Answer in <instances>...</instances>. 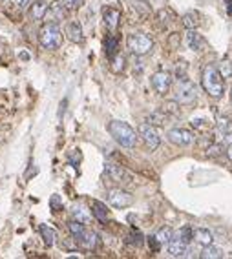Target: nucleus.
Segmentation results:
<instances>
[{
    "label": "nucleus",
    "instance_id": "43",
    "mask_svg": "<svg viewBox=\"0 0 232 259\" xmlns=\"http://www.w3.org/2000/svg\"><path fill=\"white\" fill-rule=\"evenodd\" d=\"M0 2H4V0H0Z\"/></svg>",
    "mask_w": 232,
    "mask_h": 259
},
{
    "label": "nucleus",
    "instance_id": "34",
    "mask_svg": "<svg viewBox=\"0 0 232 259\" xmlns=\"http://www.w3.org/2000/svg\"><path fill=\"white\" fill-rule=\"evenodd\" d=\"M112 60H114V66H112V72H114V73L123 72V68H124V57H116V58H112Z\"/></svg>",
    "mask_w": 232,
    "mask_h": 259
},
{
    "label": "nucleus",
    "instance_id": "32",
    "mask_svg": "<svg viewBox=\"0 0 232 259\" xmlns=\"http://www.w3.org/2000/svg\"><path fill=\"white\" fill-rule=\"evenodd\" d=\"M71 214H73V217H75L77 221H83V223H88V221H90V215L86 214V212H84L81 207L73 208V210H71Z\"/></svg>",
    "mask_w": 232,
    "mask_h": 259
},
{
    "label": "nucleus",
    "instance_id": "22",
    "mask_svg": "<svg viewBox=\"0 0 232 259\" xmlns=\"http://www.w3.org/2000/svg\"><path fill=\"white\" fill-rule=\"evenodd\" d=\"M172 237H174V230L170 227H163L161 230H157V233H155V239L159 241L161 245H168Z\"/></svg>",
    "mask_w": 232,
    "mask_h": 259
},
{
    "label": "nucleus",
    "instance_id": "31",
    "mask_svg": "<svg viewBox=\"0 0 232 259\" xmlns=\"http://www.w3.org/2000/svg\"><path fill=\"white\" fill-rule=\"evenodd\" d=\"M50 208H52L53 212H60V210H64L62 199H60L58 195H52V197H50Z\"/></svg>",
    "mask_w": 232,
    "mask_h": 259
},
{
    "label": "nucleus",
    "instance_id": "7",
    "mask_svg": "<svg viewBox=\"0 0 232 259\" xmlns=\"http://www.w3.org/2000/svg\"><path fill=\"white\" fill-rule=\"evenodd\" d=\"M108 203L114 208H128L134 205V195L126 192V190H121V188H116V190H108Z\"/></svg>",
    "mask_w": 232,
    "mask_h": 259
},
{
    "label": "nucleus",
    "instance_id": "25",
    "mask_svg": "<svg viewBox=\"0 0 232 259\" xmlns=\"http://www.w3.org/2000/svg\"><path fill=\"white\" fill-rule=\"evenodd\" d=\"M177 237H179L181 241H183V243H192L194 241V228L192 227H183L179 230V232H177Z\"/></svg>",
    "mask_w": 232,
    "mask_h": 259
},
{
    "label": "nucleus",
    "instance_id": "28",
    "mask_svg": "<svg viewBox=\"0 0 232 259\" xmlns=\"http://www.w3.org/2000/svg\"><path fill=\"white\" fill-rule=\"evenodd\" d=\"M163 111H165V113L177 115V113H179V103H177V101H168V103L163 104Z\"/></svg>",
    "mask_w": 232,
    "mask_h": 259
},
{
    "label": "nucleus",
    "instance_id": "16",
    "mask_svg": "<svg viewBox=\"0 0 232 259\" xmlns=\"http://www.w3.org/2000/svg\"><path fill=\"white\" fill-rule=\"evenodd\" d=\"M194 241L201 246H208L214 243V235L210 230H206V228H196L194 230Z\"/></svg>",
    "mask_w": 232,
    "mask_h": 259
},
{
    "label": "nucleus",
    "instance_id": "4",
    "mask_svg": "<svg viewBox=\"0 0 232 259\" xmlns=\"http://www.w3.org/2000/svg\"><path fill=\"white\" fill-rule=\"evenodd\" d=\"M62 29L58 27V24L53 22H46L44 26L40 27L39 31V42L44 50H58L62 46Z\"/></svg>",
    "mask_w": 232,
    "mask_h": 259
},
{
    "label": "nucleus",
    "instance_id": "39",
    "mask_svg": "<svg viewBox=\"0 0 232 259\" xmlns=\"http://www.w3.org/2000/svg\"><path fill=\"white\" fill-rule=\"evenodd\" d=\"M227 11L229 15H232V0H227Z\"/></svg>",
    "mask_w": 232,
    "mask_h": 259
},
{
    "label": "nucleus",
    "instance_id": "38",
    "mask_svg": "<svg viewBox=\"0 0 232 259\" xmlns=\"http://www.w3.org/2000/svg\"><path fill=\"white\" fill-rule=\"evenodd\" d=\"M148 245L154 252H157V250H159V246H161V243L155 239V235H152V237H148Z\"/></svg>",
    "mask_w": 232,
    "mask_h": 259
},
{
    "label": "nucleus",
    "instance_id": "8",
    "mask_svg": "<svg viewBox=\"0 0 232 259\" xmlns=\"http://www.w3.org/2000/svg\"><path fill=\"white\" fill-rule=\"evenodd\" d=\"M139 137L145 141V144H146V148H148L150 152L157 150L159 148V144H161V137H159V133H157L154 126L148 123H143L141 126H139Z\"/></svg>",
    "mask_w": 232,
    "mask_h": 259
},
{
    "label": "nucleus",
    "instance_id": "27",
    "mask_svg": "<svg viewBox=\"0 0 232 259\" xmlns=\"http://www.w3.org/2000/svg\"><path fill=\"white\" fill-rule=\"evenodd\" d=\"M117 44H119V42H117L116 37H108V39H106V44H104V48H106V55H108L110 58L116 57Z\"/></svg>",
    "mask_w": 232,
    "mask_h": 259
},
{
    "label": "nucleus",
    "instance_id": "40",
    "mask_svg": "<svg viewBox=\"0 0 232 259\" xmlns=\"http://www.w3.org/2000/svg\"><path fill=\"white\" fill-rule=\"evenodd\" d=\"M227 155H229V159L232 161V144H229V148H227Z\"/></svg>",
    "mask_w": 232,
    "mask_h": 259
},
{
    "label": "nucleus",
    "instance_id": "13",
    "mask_svg": "<svg viewBox=\"0 0 232 259\" xmlns=\"http://www.w3.org/2000/svg\"><path fill=\"white\" fill-rule=\"evenodd\" d=\"M64 35L71 42H75V44H81L84 40V33H83V26H81V22L79 20H71L66 24V29H64Z\"/></svg>",
    "mask_w": 232,
    "mask_h": 259
},
{
    "label": "nucleus",
    "instance_id": "12",
    "mask_svg": "<svg viewBox=\"0 0 232 259\" xmlns=\"http://www.w3.org/2000/svg\"><path fill=\"white\" fill-rule=\"evenodd\" d=\"M106 174L112 181L116 182H132V175L119 164H114V162H106Z\"/></svg>",
    "mask_w": 232,
    "mask_h": 259
},
{
    "label": "nucleus",
    "instance_id": "9",
    "mask_svg": "<svg viewBox=\"0 0 232 259\" xmlns=\"http://www.w3.org/2000/svg\"><path fill=\"white\" fill-rule=\"evenodd\" d=\"M168 141L175 146H190L194 143V133L187 128H172L168 130Z\"/></svg>",
    "mask_w": 232,
    "mask_h": 259
},
{
    "label": "nucleus",
    "instance_id": "30",
    "mask_svg": "<svg viewBox=\"0 0 232 259\" xmlns=\"http://www.w3.org/2000/svg\"><path fill=\"white\" fill-rule=\"evenodd\" d=\"M134 9H137V11H139L143 17H146V15L150 13L148 2H145V0H136V2H134Z\"/></svg>",
    "mask_w": 232,
    "mask_h": 259
},
{
    "label": "nucleus",
    "instance_id": "42",
    "mask_svg": "<svg viewBox=\"0 0 232 259\" xmlns=\"http://www.w3.org/2000/svg\"><path fill=\"white\" fill-rule=\"evenodd\" d=\"M231 103H232V90H231Z\"/></svg>",
    "mask_w": 232,
    "mask_h": 259
},
{
    "label": "nucleus",
    "instance_id": "36",
    "mask_svg": "<svg viewBox=\"0 0 232 259\" xmlns=\"http://www.w3.org/2000/svg\"><path fill=\"white\" fill-rule=\"evenodd\" d=\"M128 243H132V245H136V246H141L143 245V235L139 232H132L128 235Z\"/></svg>",
    "mask_w": 232,
    "mask_h": 259
},
{
    "label": "nucleus",
    "instance_id": "20",
    "mask_svg": "<svg viewBox=\"0 0 232 259\" xmlns=\"http://www.w3.org/2000/svg\"><path fill=\"white\" fill-rule=\"evenodd\" d=\"M181 20H183V26L187 29H196L200 26V13L198 11H187Z\"/></svg>",
    "mask_w": 232,
    "mask_h": 259
},
{
    "label": "nucleus",
    "instance_id": "6",
    "mask_svg": "<svg viewBox=\"0 0 232 259\" xmlns=\"http://www.w3.org/2000/svg\"><path fill=\"white\" fill-rule=\"evenodd\" d=\"M198 99V90L192 80L187 77L177 78V88H175V101L179 104H192Z\"/></svg>",
    "mask_w": 232,
    "mask_h": 259
},
{
    "label": "nucleus",
    "instance_id": "2",
    "mask_svg": "<svg viewBox=\"0 0 232 259\" xmlns=\"http://www.w3.org/2000/svg\"><path fill=\"white\" fill-rule=\"evenodd\" d=\"M108 133L123 148H136L137 131L128 123H124V121H112V123H108Z\"/></svg>",
    "mask_w": 232,
    "mask_h": 259
},
{
    "label": "nucleus",
    "instance_id": "35",
    "mask_svg": "<svg viewBox=\"0 0 232 259\" xmlns=\"http://www.w3.org/2000/svg\"><path fill=\"white\" fill-rule=\"evenodd\" d=\"M62 4L68 9H81L84 6V0H62Z\"/></svg>",
    "mask_w": 232,
    "mask_h": 259
},
{
    "label": "nucleus",
    "instance_id": "15",
    "mask_svg": "<svg viewBox=\"0 0 232 259\" xmlns=\"http://www.w3.org/2000/svg\"><path fill=\"white\" fill-rule=\"evenodd\" d=\"M104 19V26L108 27L110 31H116L117 26H119V20H121V11L116 9V7H106L103 13Z\"/></svg>",
    "mask_w": 232,
    "mask_h": 259
},
{
    "label": "nucleus",
    "instance_id": "41",
    "mask_svg": "<svg viewBox=\"0 0 232 259\" xmlns=\"http://www.w3.org/2000/svg\"><path fill=\"white\" fill-rule=\"evenodd\" d=\"M225 139H227V141H229V144H232V131H231V133H227Z\"/></svg>",
    "mask_w": 232,
    "mask_h": 259
},
{
    "label": "nucleus",
    "instance_id": "24",
    "mask_svg": "<svg viewBox=\"0 0 232 259\" xmlns=\"http://www.w3.org/2000/svg\"><path fill=\"white\" fill-rule=\"evenodd\" d=\"M167 121V115H165V111H154V113H150L146 117V123L152 124V126H163Z\"/></svg>",
    "mask_w": 232,
    "mask_h": 259
},
{
    "label": "nucleus",
    "instance_id": "14",
    "mask_svg": "<svg viewBox=\"0 0 232 259\" xmlns=\"http://www.w3.org/2000/svg\"><path fill=\"white\" fill-rule=\"evenodd\" d=\"M167 250H168V256H172V258H185L188 250V245L183 243L179 237H172L170 243L167 245Z\"/></svg>",
    "mask_w": 232,
    "mask_h": 259
},
{
    "label": "nucleus",
    "instance_id": "11",
    "mask_svg": "<svg viewBox=\"0 0 232 259\" xmlns=\"http://www.w3.org/2000/svg\"><path fill=\"white\" fill-rule=\"evenodd\" d=\"M170 86H172V75L168 72H157L152 75V88L159 95H167Z\"/></svg>",
    "mask_w": 232,
    "mask_h": 259
},
{
    "label": "nucleus",
    "instance_id": "3",
    "mask_svg": "<svg viewBox=\"0 0 232 259\" xmlns=\"http://www.w3.org/2000/svg\"><path fill=\"white\" fill-rule=\"evenodd\" d=\"M68 228H70V232L73 235L75 243H77V246H81L83 250H93L97 243H99L97 233L91 232L90 228L86 227V223H83V221H70Z\"/></svg>",
    "mask_w": 232,
    "mask_h": 259
},
{
    "label": "nucleus",
    "instance_id": "29",
    "mask_svg": "<svg viewBox=\"0 0 232 259\" xmlns=\"http://www.w3.org/2000/svg\"><path fill=\"white\" fill-rule=\"evenodd\" d=\"M219 73H221V77L223 78H231L232 77V64L229 60H223L221 64H219Z\"/></svg>",
    "mask_w": 232,
    "mask_h": 259
},
{
    "label": "nucleus",
    "instance_id": "26",
    "mask_svg": "<svg viewBox=\"0 0 232 259\" xmlns=\"http://www.w3.org/2000/svg\"><path fill=\"white\" fill-rule=\"evenodd\" d=\"M218 130L223 133V135H227V133H231L232 131V123L229 121V117L221 115L218 117Z\"/></svg>",
    "mask_w": 232,
    "mask_h": 259
},
{
    "label": "nucleus",
    "instance_id": "37",
    "mask_svg": "<svg viewBox=\"0 0 232 259\" xmlns=\"http://www.w3.org/2000/svg\"><path fill=\"white\" fill-rule=\"evenodd\" d=\"M11 2H13V6L17 7V9H26L31 0H11Z\"/></svg>",
    "mask_w": 232,
    "mask_h": 259
},
{
    "label": "nucleus",
    "instance_id": "1",
    "mask_svg": "<svg viewBox=\"0 0 232 259\" xmlns=\"http://www.w3.org/2000/svg\"><path fill=\"white\" fill-rule=\"evenodd\" d=\"M201 84L203 90L214 99H219L225 91V78L221 77L219 70L214 64H206L201 73Z\"/></svg>",
    "mask_w": 232,
    "mask_h": 259
},
{
    "label": "nucleus",
    "instance_id": "5",
    "mask_svg": "<svg viewBox=\"0 0 232 259\" xmlns=\"http://www.w3.org/2000/svg\"><path fill=\"white\" fill-rule=\"evenodd\" d=\"M126 46L134 55L143 57V55H148L154 50V40L145 33H130L128 39H126Z\"/></svg>",
    "mask_w": 232,
    "mask_h": 259
},
{
    "label": "nucleus",
    "instance_id": "10",
    "mask_svg": "<svg viewBox=\"0 0 232 259\" xmlns=\"http://www.w3.org/2000/svg\"><path fill=\"white\" fill-rule=\"evenodd\" d=\"M66 17H68V7L62 4V0H57V2H52V4L48 6V11H46L44 20L46 22L58 24V22L66 20Z\"/></svg>",
    "mask_w": 232,
    "mask_h": 259
},
{
    "label": "nucleus",
    "instance_id": "33",
    "mask_svg": "<svg viewBox=\"0 0 232 259\" xmlns=\"http://www.w3.org/2000/svg\"><path fill=\"white\" fill-rule=\"evenodd\" d=\"M221 152H223V146H221V144H210V146L206 148V155L208 157H219L221 155Z\"/></svg>",
    "mask_w": 232,
    "mask_h": 259
},
{
    "label": "nucleus",
    "instance_id": "18",
    "mask_svg": "<svg viewBox=\"0 0 232 259\" xmlns=\"http://www.w3.org/2000/svg\"><path fill=\"white\" fill-rule=\"evenodd\" d=\"M203 37H201L200 33L196 31V29H188L187 31V46L192 50V52H200L201 48H203Z\"/></svg>",
    "mask_w": 232,
    "mask_h": 259
},
{
    "label": "nucleus",
    "instance_id": "21",
    "mask_svg": "<svg viewBox=\"0 0 232 259\" xmlns=\"http://www.w3.org/2000/svg\"><path fill=\"white\" fill-rule=\"evenodd\" d=\"M201 259H221L223 258V250L221 248H218V246H203V250H201L200 254Z\"/></svg>",
    "mask_w": 232,
    "mask_h": 259
},
{
    "label": "nucleus",
    "instance_id": "19",
    "mask_svg": "<svg viewBox=\"0 0 232 259\" xmlns=\"http://www.w3.org/2000/svg\"><path fill=\"white\" fill-rule=\"evenodd\" d=\"M46 11H48V4H46V2H42V0L33 2V6L29 7V15H31L33 20H44Z\"/></svg>",
    "mask_w": 232,
    "mask_h": 259
},
{
    "label": "nucleus",
    "instance_id": "23",
    "mask_svg": "<svg viewBox=\"0 0 232 259\" xmlns=\"http://www.w3.org/2000/svg\"><path fill=\"white\" fill-rule=\"evenodd\" d=\"M40 235H42V239H44L46 246H52L53 243H55V237H57V233H55V230L50 227H46V225H42L40 227Z\"/></svg>",
    "mask_w": 232,
    "mask_h": 259
},
{
    "label": "nucleus",
    "instance_id": "17",
    "mask_svg": "<svg viewBox=\"0 0 232 259\" xmlns=\"http://www.w3.org/2000/svg\"><path fill=\"white\" fill-rule=\"evenodd\" d=\"M90 208H91V215L95 217L97 221H101V223H106L108 221V210H106V205L101 201H93L90 203Z\"/></svg>",
    "mask_w": 232,
    "mask_h": 259
}]
</instances>
